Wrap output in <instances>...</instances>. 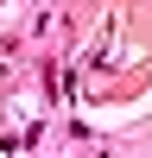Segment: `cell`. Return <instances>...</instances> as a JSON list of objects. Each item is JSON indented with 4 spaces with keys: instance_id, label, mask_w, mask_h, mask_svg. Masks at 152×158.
<instances>
[{
    "instance_id": "1",
    "label": "cell",
    "mask_w": 152,
    "mask_h": 158,
    "mask_svg": "<svg viewBox=\"0 0 152 158\" xmlns=\"http://www.w3.org/2000/svg\"><path fill=\"white\" fill-rule=\"evenodd\" d=\"M13 57H19V51H13V44H0V89H6V76H13Z\"/></svg>"
}]
</instances>
